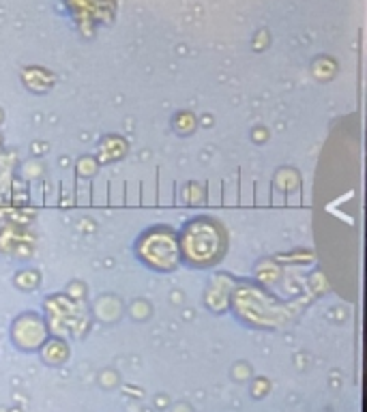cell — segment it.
Returning a JSON list of instances; mask_svg holds the SVG:
<instances>
[{"label":"cell","instance_id":"5b68a950","mask_svg":"<svg viewBox=\"0 0 367 412\" xmlns=\"http://www.w3.org/2000/svg\"><path fill=\"white\" fill-rule=\"evenodd\" d=\"M41 354L48 365H60L69 359V348L65 340L54 337V340H45V344L41 346Z\"/></svg>","mask_w":367,"mask_h":412},{"label":"cell","instance_id":"277c9868","mask_svg":"<svg viewBox=\"0 0 367 412\" xmlns=\"http://www.w3.org/2000/svg\"><path fill=\"white\" fill-rule=\"evenodd\" d=\"M11 337L16 342V346L24 352H33V350H41V346L48 340V327L45 320L37 314H24L13 322V331Z\"/></svg>","mask_w":367,"mask_h":412},{"label":"cell","instance_id":"3957f363","mask_svg":"<svg viewBox=\"0 0 367 412\" xmlns=\"http://www.w3.org/2000/svg\"><path fill=\"white\" fill-rule=\"evenodd\" d=\"M138 260L157 273H172L180 264L178 234L168 226H153L136 241Z\"/></svg>","mask_w":367,"mask_h":412},{"label":"cell","instance_id":"6da1fadb","mask_svg":"<svg viewBox=\"0 0 367 412\" xmlns=\"http://www.w3.org/2000/svg\"><path fill=\"white\" fill-rule=\"evenodd\" d=\"M176 234H178L180 260H185L190 266H196V269H207L217 264L228 249L226 230L213 217H194Z\"/></svg>","mask_w":367,"mask_h":412},{"label":"cell","instance_id":"7a4b0ae2","mask_svg":"<svg viewBox=\"0 0 367 412\" xmlns=\"http://www.w3.org/2000/svg\"><path fill=\"white\" fill-rule=\"evenodd\" d=\"M234 312L253 329H278L288 320L286 307L256 286H243L234 292Z\"/></svg>","mask_w":367,"mask_h":412}]
</instances>
